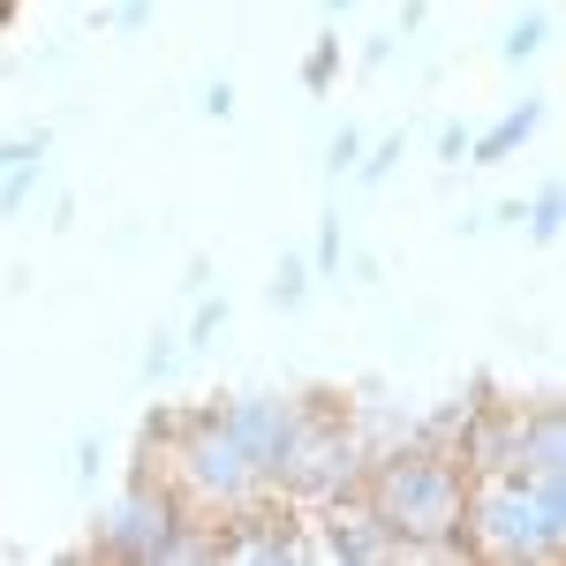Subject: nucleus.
<instances>
[{
    "mask_svg": "<svg viewBox=\"0 0 566 566\" xmlns=\"http://www.w3.org/2000/svg\"><path fill=\"white\" fill-rule=\"evenodd\" d=\"M363 499H370V514L400 536V559H453V552H461V506H469V469H461V453L400 446L386 461H370Z\"/></svg>",
    "mask_w": 566,
    "mask_h": 566,
    "instance_id": "obj_1",
    "label": "nucleus"
},
{
    "mask_svg": "<svg viewBox=\"0 0 566 566\" xmlns=\"http://www.w3.org/2000/svg\"><path fill=\"white\" fill-rule=\"evenodd\" d=\"M461 552H476V559H559L566 552V469L469 476Z\"/></svg>",
    "mask_w": 566,
    "mask_h": 566,
    "instance_id": "obj_2",
    "label": "nucleus"
},
{
    "mask_svg": "<svg viewBox=\"0 0 566 566\" xmlns=\"http://www.w3.org/2000/svg\"><path fill=\"white\" fill-rule=\"evenodd\" d=\"M175 522H181V499H175V491L136 483L129 499H122V514L106 522L98 552H106V559H159V552H167V536H175Z\"/></svg>",
    "mask_w": 566,
    "mask_h": 566,
    "instance_id": "obj_3",
    "label": "nucleus"
},
{
    "mask_svg": "<svg viewBox=\"0 0 566 566\" xmlns=\"http://www.w3.org/2000/svg\"><path fill=\"white\" fill-rule=\"evenodd\" d=\"M295 400H280V392H242L234 408H219V423L242 438V453H250V469L264 483L280 476V453H287V438H295Z\"/></svg>",
    "mask_w": 566,
    "mask_h": 566,
    "instance_id": "obj_4",
    "label": "nucleus"
},
{
    "mask_svg": "<svg viewBox=\"0 0 566 566\" xmlns=\"http://www.w3.org/2000/svg\"><path fill=\"white\" fill-rule=\"evenodd\" d=\"M536 122H544V106H536V98L506 106V114H499V122H491L483 136H469V167H499L514 144H528V129H536Z\"/></svg>",
    "mask_w": 566,
    "mask_h": 566,
    "instance_id": "obj_5",
    "label": "nucleus"
},
{
    "mask_svg": "<svg viewBox=\"0 0 566 566\" xmlns=\"http://www.w3.org/2000/svg\"><path fill=\"white\" fill-rule=\"evenodd\" d=\"M559 212H566L559 181H544V189H536V205H528V234H536V242H559Z\"/></svg>",
    "mask_w": 566,
    "mask_h": 566,
    "instance_id": "obj_6",
    "label": "nucleus"
},
{
    "mask_svg": "<svg viewBox=\"0 0 566 566\" xmlns=\"http://www.w3.org/2000/svg\"><path fill=\"white\" fill-rule=\"evenodd\" d=\"M544 39H552V15H522L499 53H506V61H528V53H544Z\"/></svg>",
    "mask_w": 566,
    "mask_h": 566,
    "instance_id": "obj_7",
    "label": "nucleus"
},
{
    "mask_svg": "<svg viewBox=\"0 0 566 566\" xmlns=\"http://www.w3.org/2000/svg\"><path fill=\"white\" fill-rule=\"evenodd\" d=\"M303 295H310V264H303V258H280V280H272V303H280V310H295Z\"/></svg>",
    "mask_w": 566,
    "mask_h": 566,
    "instance_id": "obj_8",
    "label": "nucleus"
},
{
    "mask_svg": "<svg viewBox=\"0 0 566 566\" xmlns=\"http://www.w3.org/2000/svg\"><path fill=\"white\" fill-rule=\"evenodd\" d=\"M355 159H363V129H340L333 151H325V167H333V175H355Z\"/></svg>",
    "mask_w": 566,
    "mask_h": 566,
    "instance_id": "obj_9",
    "label": "nucleus"
},
{
    "mask_svg": "<svg viewBox=\"0 0 566 566\" xmlns=\"http://www.w3.org/2000/svg\"><path fill=\"white\" fill-rule=\"evenodd\" d=\"M392 159H400V136H386V144H378V159H355V175H363V181H386Z\"/></svg>",
    "mask_w": 566,
    "mask_h": 566,
    "instance_id": "obj_10",
    "label": "nucleus"
},
{
    "mask_svg": "<svg viewBox=\"0 0 566 566\" xmlns=\"http://www.w3.org/2000/svg\"><path fill=\"white\" fill-rule=\"evenodd\" d=\"M340 264V219H325V234H317V272H333Z\"/></svg>",
    "mask_w": 566,
    "mask_h": 566,
    "instance_id": "obj_11",
    "label": "nucleus"
},
{
    "mask_svg": "<svg viewBox=\"0 0 566 566\" xmlns=\"http://www.w3.org/2000/svg\"><path fill=\"white\" fill-rule=\"evenodd\" d=\"M144 370H151V378H167V370H175V333H159V340H151V355H144Z\"/></svg>",
    "mask_w": 566,
    "mask_h": 566,
    "instance_id": "obj_12",
    "label": "nucleus"
},
{
    "mask_svg": "<svg viewBox=\"0 0 566 566\" xmlns=\"http://www.w3.org/2000/svg\"><path fill=\"white\" fill-rule=\"evenodd\" d=\"M438 159H469V129H461V122L438 129Z\"/></svg>",
    "mask_w": 566,
    "mask_h": 566,
    "instance_id": "obj_13",
    "label": "nucleus"
},
{
    "mask_svg": "<svg viewBox=\"0 0 566 566\" xmlns=\"http://www.w3.org/2000/svg\"><path fill=\"white\" fill-rule=\"evenodd\" d=\"M205 114H219V122H227V114H234V84H227V76H219V84L205 91Z\"/></svg>",
    "mask_w": 566,
    "mask_h": 566,
    "instance_id": "obj_14",
    "label": "nucleus"
},
{
    "mask_svg": "<svg viewBox=\"0 0 566 566\" xmlns=\"http://www.w3.org/2000/svg\"><path fill=\"white\" fill-rule=\"evenodd\" d=\"M303 76H310V84H325V76H333V39H325L317 53H310V69H303Z\"/></svg>",
    "mask_w": 566,
    "mask_h": 566,
    "instance_id": "obj_15",
    "label": "nucleus"
},
{
    "mask_svg": "<svg viewBox=\"0 0 566 566\" xmlns=\"http://www.w3.org/2000/svg\"><path fill=\"white\" fill-rule=\"evenodd\" d=\"M8 8H15V0H0V15H8Z\"/></svg>",
    "mask_w": 566,
    "mask_h": 566,
    "instance_id": "obj_16",
    "label": "nucleus"
}]
</instances>
